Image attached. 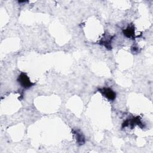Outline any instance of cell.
<instances>
[{"mask_svg":"<svg viewBox=\"0 0 153 153\" xmlns=\"http://www.w3.org/2000/svg\"><path fill=\"white\" fill-rule=\"evenodd\" d=\"M17 81L22 87L26 89L29 88L34 85V83L30 81L29 78L27 74L24 72H22L19 75L17 78Z\"/></svg>","mask_w":153,"mask_h":153,"instance_id":"obj_1","label":"cell"},{"mask_svg":"<svg viewBox=\"0 0 153 153\" xmlns=\"http://www.w3.org/2000/svg\"><path fill=\"white\" fill-rule=\"evenodd\" d=\"M135 125H138L140 127H143V124H142V123L140 121V117L137 116L134 118H132L131 119H128L127 120H126L122 124V127H126L127 126H130L131 128H133V127H134Z\"/></svg>","mask_w":153,"mask_h":153,"instance_id":"obj_2","label":"cell"},{"mask_svg":"<svg viewBox=\"0 0 153 153\" xmlns=\"http://www.w3.org/2000/svg\"><path fill=\"white\" fill-rule=\"evenodd\" d=\"M99 91L109 100H114L116 97V93L110 88L104 87L98 90Z\"/></svg>","mask_w":153,"mask_h":153,"instance_id":"obj_3","label":"cell"},{"mask_svg":"<svg viewBox=\"0 0 153 153\" xmlns=\"http://www.w3.org/2000/svg\"><path fill=\"white\" fill-rule=\"evenodd\" d=\"M72 133H74V136H75L76 140L77 143L81 145H83L85 143V137L83 135V134L79 130H73Z\"/></svg>","mask_w":153,"mask_h":153,"instance_id":"obj_4","label":"cell"},{"mask_svg":"<svg viewBox=\"0 0 153 153\" xmlns=\"http://www.w3.org/2000/svg\"><path fill=\"white\" fill-rule=\"evenodd\" d=\"M123 33L127 38H134V26L133 25H130L128 26L127 27L123 30Z\"/></svg>","mask_w":153,"mask_h":153,"instance_id":"obj_5","label":"cell"},{"mask_svg":"<svg viewBox=\"0 0 153 153\" xmlns=\"http://www.w3.org/2000/svg\"><path fill=\"white\" fill-rule=\"evenodd\" d=\"M114 36H111L109 35H105V37L102 38V39L100 41V44L103 45L106 48L110 50L111 48V40Z\"/></svg>","mask_w":153,"mask_h":153,"instance_id":"obj_6","label":"cell"}]
</instances>
